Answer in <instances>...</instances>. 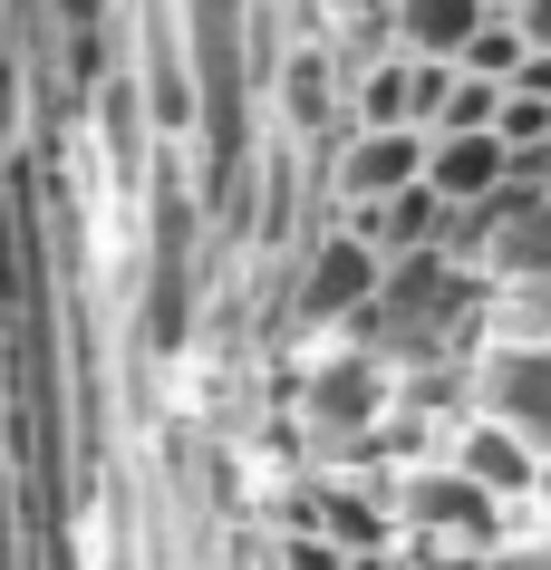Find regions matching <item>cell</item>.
Here are the masks:
<instances>
[{
	"instance_id": "cell-12",
	"label": "cell",
	"mask_w": 551,
	"mask_h": 570,
	"mask_svg": "<svg viewBox=\"0 0 551 570\" xmlns=\"http://www.w3.org/2000/svg\"><path fill=\"white\" fill-rule=\"evenodd\" d=\"M532 522H551V464H542V493H532Z\"/></svg>"
},
{
	"instance_id": "cell-5",
	"label": "cell",
	"mask_w": 551,
	"mask_h": 570,
	"mask_svg": "<svg viewBox=\"0 0 551 570\" xmlns=\"http://www.w3.org/2000/svg\"><path fill=\"white\" fill-rule=\"evenodd\" d=\"M435 454H445V464H464L493 503H513V512H532V493H542V454L522 445V435H503L493 416H474V406L445 425V445H435Z\"/></svg>"
},
{
	"instance_id": "cell-2",
	"label": "cell",
	"mask_w": 551,
	"mask_h": 570,
	"mask_svg": "<svg viewBox=\"0 0 551 570\" xmlns=\"http://www.w3.org/2000/svg\"><path fill=\"white\" fill-rule=\"evenodd\" d=\"M397 416V367L358 338H319L301 367V435L319 464H358V445Z\"/></svg>"
},
{
	"instance_id": "cell-11",
	"label": "cell",
	"mask_w": 551,
	"mask_h": 570,
	"mask_svg": "<svg viewBox=\"0 0 551 570\" xmlns=\"http://www.w3.org/2000/svg\"><path fill=\"white\" fill-rule=\"evenodd\" d=\"M513 20H522V39H532V59H551V0H522Z\"/></svg>"
},
{
	"instance_id": "cell-7",
	"label": "cell",
	"mask_w": 551,
	"mask_h": 570,
	"mask_svg": "<svg viewBox=\"0 0 551 570\" xmlns=\"http://www.w3.org/2000/svg\"><path fill=\"white\" fill-rule=\"evenodd\" d=\"M493 20V0H387V39L406 59H464V39Z\"/></svg>"
},
{
	"instance_id": "cell-14",
	"label": "cell",
	"mask_w": 551,
	"mask_h": 570,
	"mask_svg": "<svg viewBox=\"0 0 551 570\" xmlns=\"http://www.w3.org/2000/svg\"><path fill=\"white\" fill-rule=\"evenodd\" d=\"M493 10H522V0H493Z\"/></svg>"
},
{
	"instance_id": "cell-6",
	"label": "cell",
	"mask_w": 551,
	"mask_h": 570,
	"mask_svg": "<svg viewBox=\"0 0 551 570\" xmlns=\"http://www.w3.org/2000/svg\"><path fill=\"white\" fill-rule=\"evenodd\" d=\"M503 184H513V146H503V136H426V194L445 213H474V204H493V194H503Z\"/></svg>"
},
{
	"instance_id": "cell-9",
	"label": "cell",
	"mask_w": 551,
	"mask_h": 570,
	"mask_svg": "<svg viewBox=\"0 0 551 570\" xmlns=\"http://www.w3.org/2000/svg\"><path fill=\"white\" fill-rule=\"evenodd\" d=\"M503 117V88H493V78H445V107H435V136H484V126Z\"/></svg>"
},
{
	"instance_id": "cell-3",
	"label": "cell",
	"mask_w": 551,
	"mask_h": 570,
	"mask_svg": "<svg viewBox=\"0 0 551 570\" xmlns=\"http://www.w3.org/2000/svg\"><path fill=\"white\" fill-rule=\"evenodd\" d=\"M309 184H319V204H329L338 223H348V213H377V204H397V194L426 184V136H416V126H348V136L309 165Z\"/></svg>"
},
{
	"instance_id": "cell-13",
	"label": "cell",
	"mask_w": 551,
	"mask_h": 570,
	"mask_svg": "<svg viewBox=\"0 0 551 570\" xmlns=\"http://www.w3.org/2000/svg\"><path fill=\"white\" fill-rule=\"evenodd\" d=\"M387 570H445V561H406V551H397V561H387Z\"/></svg>"
},
{
	"instance_id": "cell-8",
	"label": "cell",
	"mask_w": 551,
	"mask_h": 570,
	"mask_svg": "<svg viewBox=\"0 0 551 570\" xmlns=\"http://www.w3.org/2000/svg\"><path fill=\"white\" fill-rule=\"evenodd\" d=\"M522 59H532V39H522V20H513V10H493V20H484V30H474V39H464V78H493V88H513V78H522Z\"/></svg>"
},
{
	"instance_id": "cell-4",
	"label": "cell",
	"mask_w": 551,
	"mask_h": 570,
	"mask_svg": "<svg viewBox=\"0 0 551 570\" xmlns=\"http://www.w3.org/2000/svg\"><path fill=\"white\" fill-rule=\"evenodd\" d=\"M464 406L551 464V338H484L464 358Z\"/></svg>"
},
{
	"instance_id": "cell-1",
	"label": "cell",
	"mask_w": 551,
	"mask_h": 570,
	"mask_svg": "<svg viewBox=\"0 0 551 570\" xmlns=\"http://www.w3.org/2000/svg\"><path fill=\"white\" fill-rule=\"evenodd\" d=\"M387 291V252L358 233V223H309V242L291 252V281H281V320L301 338H348Z\"/></svg>"
},
{
	"instance_id": "cell-10",
	"label": "cell",
	"mask_w": 551,
	"mask_h": 570,
	"mask_svg": "<svg viewBox=\"0 0 551 570\" xmlns=\"http://www.w3.org/2000/svg\"><path fill=\"white\" fill-rule=\"evenodd\" d=\"M281 570H377L358 551H338L329 532H281Z\"/></svg>"
}]
</instances>
